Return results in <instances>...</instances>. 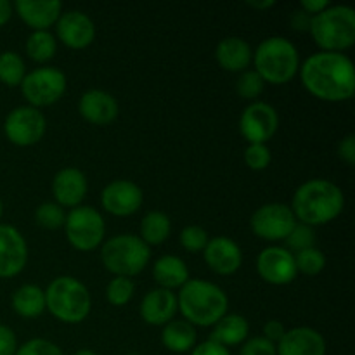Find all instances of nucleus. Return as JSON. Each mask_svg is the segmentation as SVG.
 Masks as SVG:
<instances>
[{
  "instance_id": "1",
  "label": "nucleus",
  "mask_w": 355,
  "mask_h": 355,
  "mask_svg": "<svg viewBox=\"0 0 355 355\" xmlns=\"http://www.w3.org/2000/svg\"><path fill=\"white\" fill-rule=\"evenodd\" d=\"M302 83L314 97L328 103L349 101L355 92L354 62L342 52H315L300 68Z\"/></svg>"
},
{
  "instance_id": "2",
  "label": "nucleus",
  "mask_w": 355,
  "mask_h": 355,
  "mask_svg": "<svg viewBox=\"0 0 355 355\" xmlns=\"http://www.w3.org/2000/svg\"><path fill=\"white\" fill-rule=\"evenodd\" d=\"M343 207L345 194L335 182L312 179L295 191L290 208L297 222L315 227L335 220L343 211Z\"/></svg>"
},
{
  "instance_id": "3",
  "label": "nucleus",
  "mask_w": 355,
  "mask_h": 355,
  "mask_svg": "<svg viewBox=\"0 0 355 355\" xmlns=\"http://www.w3.org/2000/svg\"><path fill=\"white\" fill-rule=\"evenodd\" d=\"M227 295L210 281L189 279L177 295V307L184 321L193 326H215L227 314Z\"/></svg>"
},
{
  "instance_id": "4",
  "label": "nucleus",
  "mask_w": 355,
  "mask_h": 355,
  "mask_svg": "<svg viewBox=\"0 0 355 355\" xmlns=\"http://www.w3.org/2000/svg\"><path fill=\"white\" fill-rule=\"evenodd\" d=\"M252 61L263 82L274 85L290 82L300 69L297 47L284 37H269L260 42Z\"/></svg>"
},
{
  "instance_id": "5",
  "label": "nucleus",
  "mask_w": 355,
  "mask_h": 355,
  "mask_svg": "<svg viewBox=\"0 0 355 355\" xmlns=\"http://www.w3.org/2000/svg\"><path fill=\"white\" fill-rule=\"evenodd\" d=\"M45 291V309L66 324L85 321L92 309V298L83 283L71 276H59Z\"/></svg>"
},
{
  "instance_id": "6",
  "label": "nucleus",
  "mask_w": 355,
  "mask_h": 355,
  "mask_svg": "<svg viewBox=\"0 0 355 355\" xmlns=\"http://www.w3.org/2000/svg\"><path fill=\"white\" fill-rule=\"evenodd\" d=\"M312 38L326 52H342L355 42V10L350 6H329L312 16Z\"/></svg>"
},
{
  "instance_id": "7",
  "label": "nucleus",
  "mask_w": 355,
  "mask_h": 355,
  "mask_svg": "<svg viewBox=\"0 0 355 355\" xmlns=\"http://www.w3.org/2000/svg\"><path fill=\"white\" fill-rule=\"evenodd\" d=\"M149 259H151L149 246L134 234L113 236L101 248V260L114 276H137L146 269Z\"/></svg>"
},
{
  "instance_id": "8",
  "label": "nucleus",
  "mask_w": 355,
  "mask_h": 355,
  "mask_svg": "<svg viewBox=\"0 0 355 355\" xmlns=\"http://www.w3.org/2000/svg\"><path fill=\"white\" fill-rule=\"evenodd\" d=\"M66 238L73 248L80 252L96 250L106 236V222L103 215L92 207L71 208L64 220Z\"/></svg>"
},
{
  "instance_id": "9",
  "label": "nucleus",
  "mask_w": 355,
  "mask_h": 355,
  "mask_svg": "<svg viewBox=\"0 0 355 355\" xmlns=\"http://www.w3.org/2000/svg\"><path fill=\"white\" fill-rule=\"evenodd\" d=\"M66 75L54 66H42L26 73L21 82L24 99L33 107H45L58 103L66 92Z\"/></svg>"
},
{
  "instance_id": "10",
  "label": "nucleus",
  "mask_w": 355,
  "mask_h": 355,
  "mask_svg": "<svg viewBox=\"0 0 355 355\" xmlns=\"http://www.w3.org/2000/svg\"><path fill=\"white\" fill-rule=\"evenodd\" d=\"M47 130L44 113L33 106H17L3 121V134L12 144L26 148L40 141Z\"/></svg>"
},
{
  "instance_id": "11",
  "label": "nucleus",
  "mask_w": 355,
  "mask_h": 355,
  "mask_svg": "<svg viewBox=\"0 0 355 355\" xmlns=\"http://www.w3.org/2000/svg\"><path fill=\"white\" fill-rule=\"evenodd\" d=\"M295 224H297V218L291 208L284 203L262 205L253 211L252 220H250L253 234L267 241L286 239Z\"/></svg>"
},
{
  "instance_id": "12",
  "label": "nucleus",
  "mask_w": 355,
  "mask_h": 355,
  "mask_svg": "<svg viewBox=\"0 0 355 355\" xmlns=\"http://www.w3.org/2000/svg\"><path fill=\"white\" fill-rule=\"evenodd\" d=\"M279 127L277 111L270 104L257 101L239 116V132L250 144H266Z\"/></svg>"
},
{
  "instance_id": "13",
  "label": "nucleus",
  "mask_w": 355,
  "mask_h": 355,
  "mask_svg": "<svg viewBox=\"0 0 355 355\" xmlns=\"http://www.w3.org/2000/svg\"><path fill=\"white\" fill-rule=\"evenodd\" d=\"M257 270L266 283L276 286L290 284L298 274L295 255L283 246H269L262 250L257 259Z\"/></svg>"
},
{
  "instance_id": "14",
  "label": "nucleus",
  "mask_w": 355,
  "mask_h": 355,
  "mask_svg": "<svg viewBox=\"0 0 355 355\" xmlns=\"http://www.w3.org/2000/svg\"><path fill=\"white\" fill-rule=\"evenodd\" d=\"M144 201L142 189L135 182L118 179L107 184L101 193V205L104 210L116 217H128L139 211Z\"/></svg>"
},
{
  "instance_id": "15",
  "label": "nucleus",
  "mask_w": 355,
  "mask_h": 355,
  "mask_svg": "<svg viewBox=\"0 0 355 355\" xmlns=\"http://www.w3.org/2000/svg\"><path fill=\"white\" fill-rule=\"evenodd\" d=\"M58 37L66 47L85 49L96 38V24L89 14L82 10H66L55 21Z\"/></svg>"
},
{
  "instance_id": "16",
  "label": "nucleus",
  "mask_w": 355,
  "mask_h": 355,
  "mask_svg": "<svg viewBox=\"0 0 355 355\" xmlns=\"http://www.w3.org/2000/svg\"><path fill=\"white\" fill-rule=\"evenodd\" d=\"M28 245L12 225L0 224V277H14L26 267Z\"/></svg>"
},
{
  "instance_id": "17",
  "label": "nucleus",
  "mask_w": 355,
  "mask_h": 355,
  "mask_svg": "<svg viewBox=\"0 0 355 355\" xmlns=\"http://www.w3.org/2000/svg\"><path fill=\"white\" fill-rule=\"evenodd\" d=\"M203 255L208 267L220 276H231L243 263L241 248L238 246V243L225 236H215V238L208 239Z\"/></svg>"
},
{
  "instance_id": "18",
  "label": "nucleus",
  "mask_w": 355,
  "mask_h": 355,
  "mask_svg": "<svg viewBox=\"0 0 355 355\" xmlns=\"http://www.w3.org/2000/svg\"><path fill=\"white\" fill-rule=\"evenodd\" d=\"M87 189H89V182H87L85 173L73 166L59 170L52 180V194L55 198V203L62 208L80 207Z\"/></svg>"
},
{
  "instance_id": "19",
  "label": "nucleus",
  "mask_w": 355,
  "mask_h": 355,
  "mask_svg": "<svg viewBox=\"0 0 355 355\" xmlns=\"http://www.w3.org/2000/svg\"><path fill=\"white\" fill-rule=\"evenodd\" d=\"M277 355H326V340L318 329L300 326L286 329L276 345Z\"/></svg>"
},
{
  "instance_id": "20",
  "label": "nucleus",
  "mask_w": 355,
  "mask_h": 355,
  "mask_svg": "<svg viewBox=\"0 0 355 355\" xmlns=\"http://www.w3.org/2000/svg\"><path fill=\"white\" fill-rule=\"evenodd\" d=\"M78 111L89 123L107 125L116 120L120 107H118L116 99L110 92L101 89H90L80 97Z\"/></svg>"
},
{
  "instance_id": "21",
  "label": "nucleus",
  "mask_w": 355,
  "mask_h": 355,
  "mask_svg": "<svg viewBox=\"0 0 355 355\" xmlns=\"http://www.w3.org/2000/svg\"><path fill=\"white\" fill-rule=\"evenodd\" d=\"M14 10L33 31L49 30L62 12L59 0H16Z\"/></svg>"
},
{
  "instance_id": "22",
  "label": "nucleus",
  "mask_w": 355,
  "mask_h": 355,
  "mask_svg": "<svg viewBox=\"0 0 355 355\" xmlns=\"http://www.w3.org/2000/svg\"><path fill=\"white\" fill-rule=\"evenodd\" d=\"M177 297L173 291L155 288L141 302V318L151 326H165L175 318Z\"/></svg>"
},
{
  "instance_id": "23",
  "label": "nucleus",
  "mask_w": 355,
  "mask_h": 355,
  "mask_svg": "<svg viewBox=\"0 0 355 355\" xmlns=\"http://www.w3.org/2000/svg\"><path fill=\"white\" fill-rule=\"evenodd\" d=\"M215 58L225 71L243 73L252 62L253 52L248 42L243 38L227 37L218 42L217 49H215Z\"/></svg>"
},
{
  "instance_id": "24",
  "label": "nucleus",
  "mask_w": 355,
  "mask_h": 355,
  "mask_svg": "<svg viewBox=\"0 0 355 355\" xmlns=\"http://www.w3.org/2000/svg\"><path fill=\"white\" fill-rule=\"evenodd\" d=\"M153 277L159 288L172 291L189 281V269L180 257L163 255L153 266Z\"/></svg>"
},
{
  "instance_id": "25",
  "label": "nucleus",
  "mask_w": 355,
  "mask_h": 355,
  "mask_svg": "<svg viewBox=\"0 0 355 355\" xmlns=\"http://www.w3.org/2000/svg\"><path fill=\"white\" fill-rule=\"evenodd\" d=\"M250 324L243 315L239 314H225L217 324L214 326V331L210 333L211 342L218 343V345L225 347H234L243 345L248 338Z\"/></svg>"
},
{
  "instance_id": "26",
  "label": "nucleus",
  "mask_w": 355,
  "mask_h": 355,
  "mask_svg": "<svg viewBox=\"0 0 355 355\" xmlns=\"http://www.w3.org/2000/svg\"><path fill=\"white\" fill-rule=\"evenodd\" d=\"M196 328L184 319H172L163 326L162 342L166 350L175 354H186L196 347Z\"/></svg>"
},
{
  "instance_id": "27",
  "label": "nucleus",
  "mask_w": 355,
  "mask_h": 355,
  "mask_svg": "<svg viewBox=\"0 0 355 355\" xmlns=\"http://www.w3.org/2000/svg\"><path fill=\"white\" fill-rule=\"evenodd\" d=\"M12 309L21 318H37L45 311V291L37 284H23L12 293Z\"/></svg>"
},
{
  "instance_id": "28",
  "label": "nucleus",
  "mask_w": 355,
  "mask_h": 355,
  "mask_svg": "<svg viewBox=\"0 0 355 355\" xmlns=\"http://www.w3.org/2000/svg\"><path fill=\"white\" fill-rule=\"evenodd\" d=\"M170 232H172V222H170L168 215L163 214L159 210L148 211L141 222V236L139 238L146 243V245H162L168 239Z\"/></svg>"
},
{
  "instance_id": "29",
  "label": "nucleus",
  "mask_w": 355,
  "mask_h": 355,
  "mask_svg": "<svg viewBox=\"0 0 355 355\" xmlns=\"http://www.w3.org/2000/svg\"><path fill=\"white\" fill-rule=\"evenodd\" d=\"M58 51L55 37L49 30L33 31L26 40V54L37 62H47Z\"/></svg>"
},
{
  "instance_id": "30",
  "label": "nucleus",
  "mask_w": 355,
  "mask_h": 355,
  "mask_svg": "<svg viewBox=\"0 0 355 355\" xmlns=\"http://www.w3.org/2000/svg\"><path fill=\"white\" fill-rule=\"evenodd\" d=\"M26 76V64L23 58L14 51H6L0 54V82L7 87L21 85Z\"/></svg>"
},
{
  "instance_id": "31",
  "label": "nucleus",
  "mask_w": 355,
  "mask_h": 355,
  "mask_svg": "<svg viewBox=\"0 0 355 355\" xmlns=\"http://www.w3.org/2000/svg\"><path fill=\"white\" fill-rule=\"evenodd\" d=\"M66 214L64 208L59 207L54 201H45L40 207L35 210V222H37L40 227L49 229V231H54L64 225Z\"/></svg>"
},
{
  "instance_id": "32",
  "label": "nucleus",
  "mask_w": 355,
  "mask_h": 355,
  "mask_svg": "<svg viewBox=\"0 0 355 355\" xmlns=\"http://www.w3.org/2000/svg\"><path fill=\"white\" fill-rule=\"evenodd\" d=\"M135 291V284L130 277L116 276L110 281L106 288V298L114 307H123L132 300Z\"/></svg>"
},
{
  "instance_id": "33",
  "label": "nucleus",
  "mask_w": 355,
  "mask_h": 355,
  "mask_svg": "<svg viewBox=\"0 0 355 355\" xmlns=\"http://www.w3.org/2000/svg\"><path fill=\"white\" fill-rule=\"evenodd\" d=\"M295 263H297L298 272L305 276H318L326 267V255L314 246V248L295 253Z\"/></svg>"
},
{
  "instance_id": "34",
  "label": "nucleus",
  "mask_w": 355,
  "mask_h": 355,
  "mask_svg": "<svg viewBox=\"0 0 355 355\" xmlns=\"http://www.w3.org/2000/svg\"><path fill=\"white\" fill-rule=\"evenodd\" d=\"M284 241H286L288 252H291L295 255V253L304 252V250L314 248L315 231L314 227H311V225H305V224H300V222H297Z\"/></svg>"
},
{
  "instance_id": "35",
  "label": "nucleus",
  "mask_w": 355,
  "mask_h": 355,
  "mask_svg": "<svg viewBox=\"0 0 355 355\" xmlns=\"http://www.w3.org/2000/svg\"><path fill=\"white\" fill-rule=\"evenodd\" d=\"M263 87L266 82L262 80V76L255 71V69H248V71H243L239 75L238 82H236V90H238L239 96L243 99H255L260 94L263 92Z\"/></svg>"
},
{
  "instance_id": "36",
  "label": "nucleus",
  "mask_w": 355,
  "mask_h": 355,
  "mask_svg": "<svg viewBox=\"0 0 355 355\" xmlns=\"http://www.w3.org/2000/svg\"><path fill=\"white\" fill-rule=\"evenodd\" d=\"M208 232L200 225H186L180 231V245L184 250L191 253L203 252L208 243Z\"/></svg>"
},
{
  "instance_id": "37",
  "label": "nucleus",
  "mask_w": 355,
  "mask_h": 355,
  "mask_svg": "<svg viewBox=\"0 0 355 355\" xmlns=\"http://www.w3.org/2000/svg\"><path fill=\"white\" fill-rule=\"evenodd\" d=\"M270 149L266 144H248L245 149V162L252 170H266L270 165Z\"/></svg>"
},
{
  "instance_id": "38",
  "label": "nucleus",
  "mask_w": 355,
  "mask_h": 355,
  "mask_svg": "<svg viewBox=\"0 0 355 355\" xmlns=\"http://www.w3.org/2000/svg\"><path fill=\"white\" fill-rule=\"evenodd\" d=\"M16 355H64L55 343L49 342L45 338L28 340L21 347H17Z\"/></svg>"
},
{
  "instance_id": "39",
  "label": "nucleus",
  "mask_w": 355,
  "mask_h": 355,
  "mask_svg": "<svg viewBox=\"0 0 355 355\" xmlns=\"http://www.w3.org/2000/svg\"><path fill=\"white\" fill-rule=\"evenodd\" d=\"M239 355H277L276 345L263 336H255L243 343Z\"/></svg>"
},
{
  "instance_id": "40",
  "label": "nucleus",
  "mask_w": 355,
  "mask_h": 355,
  "mask_svg": "<svg viewBox=\"0 0 355 355\" xmlns=\"http://www.w3.org/2000/svg\"><path fill=\"white\" fill-rule=\"evenodd\" d=\"M17 338L12 329L6 324H0V355H16Z\"/></svg>"
},
{
  "instance_id": "41",
  "label": "nucleus",
  "mask_w": 355,
  "mask_h": 355,
  "mask_svg": "<svg viewBox=\"0 0 355 355\" xmlns=\"http://www.w3.org/2000/svg\"><path fill=\"white\" fill-rule=\"evenodd\" d=\"M284 333H286V328H284L283 322L277 321V319H270V321H267L266 324H263V338L272 342L274 345L279 343V340L283 338Z\"/></svg>"
},
{
  "instance_id": "42",
  "label": "nucleus",
  "mask_w": 355,
  "mask_h": 355,
  "mask_svg": "<svg viewBox=\"0 0 355 355\" xmlns=\"http://www.w3.org/2000/svg\"><path fill=\"white\" fill-rule=\"evenodd\" d=\"M338 155L349 165L355 163V135L349 134L347 137L342 139V142L338 144Z\"/></svg>"
},
{
  "instance_id": "43",
  "label": "nucleus",
  "mask_w": 355,
  "mask_h": 355,
  "mask_svg": "<svg viewBox=\"0 0 355 355\" xmlns=\"http://www.w3.org/2000/svg\"><path fill=\"white\" fill-rule=\"evenodd\" d=\"M191 355H231L229 349L218 345V343L211 342V340H207V342L200 343V345L194 347L191 350Z\"/></svg>"
},
{
  "instance_id": "44",
  "label": "nucleus",
  "mask_w": 355,
  "mask_h": 355,
  "mask_svg": "<svg viewBox=\"0 0 355 355\" xmlns=\"http://www.w3.org/2000/svg\"><path fill=\"white\" fill-rule=\"evenodd\" d=\"M311 21H312V16L311 14H307L305 10L302 9H297L293 14H291V28L297 31H309V28H311Z\"/></svg>"
},
{
  "instance_id": "45",
  "label": "nucleus",
  "mask_w": 355,
  "mask_h": 355,
  "mask_svg": "<svg viewBox=\"0 0 355 355\" xmlns=\"http://www.w3.org/2000/svg\"><path fill=\"white\" fill-rule=\"evenodd\" d=\"M329 6H331L329 0H302L300 2V9L305 10L307 14H311V16L322 12V10L328 9Z\"/></svg>"
},
{
  "instance_id": "46",
  "label": "nucleus",
  "mask_w": 355,
  "mask_h": 355,
  "mask_svg": "<svg viewBox=\"0 0 355 355\" xmlns=\"http://www.w3.org/2000/svg\"><path fill=\"white\" fill-rule=\"evenodd\" d=\"M12 10L14 7L9 0H0V26H3L12 17Z\"/></svg>"
},
{
  "instance_id": "47",
  "label": "nucleus",
  "mask_w": 355,
  "mask_h": 355,
  "mask_svg": "<svg viewBox=\"0 0 355 355\" xmlns=\"http://www.w3.org/2000/svg\"><path fill=\"white\" fill-rule=\"evenodd\" d=\"M250 7H253V9H259V10H263V9H269V7H274L276 6V2L274 0H262V2H257V0H248Z\"/></svg>"
},
{
  "instance_id": "48",
  "label": "nucleus",
  "mask_w": 355,
  "mask_h": 355,
  "mask_svg": "<svg viewBox=\"0 0 355 355\" xmlns=\"http://www.w3.org/2000/svg\"><path fill=\"white\" fill-rule=\"evenodd\" d=\"M73 355H97L96 352H94V350H89V349H82V350H78V352H75Z\"/></svg>"
},
{
  "instance_id": "49",
  "label": "nucleus",
  "mask_w": 355,
  "mask_h": 355,
  "mask_svg": "<svg viewBox=\"0 0 355 355\" xmlns=\"http://www.w3.org/2000/svg\"><path fill=\"white\" fill-rule=\"evenodd\" d=\"M2 214H3V203L2 200H0V218H2Z\"/></svg>"
},
{
  "instance_id": "50",
  "label": "nucleus",
  "mask_w": 355,
  "mask_h": 355,
  "mask_svg": "<svg viewBox=\"0 0 355 355\" xmlns=\"http://www.w3.org/2000/svg\"><path fill=\"white\" fill-rule=\"evenodd\" d=\"M123 355H139V354H135V352H128V354H123Z\"/></svg>"
}]
</instances>
